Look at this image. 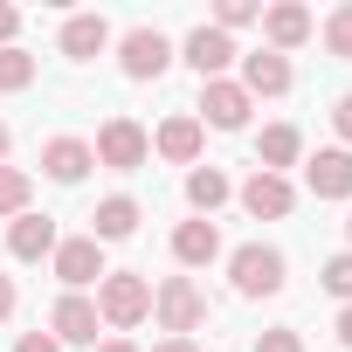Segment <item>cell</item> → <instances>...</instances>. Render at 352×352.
Listing matches in <instances>:
<instances>
[{"mask_svg": "<svg viewBox=\"0 0 352 352\" xmlns=\"http://www.w3.org/2000/svg\"><path fill=\"white\" fill-rule=\"evenodd\" d=\"M97 318L111 324V338L138 331V324L152 318V276H138V270H104V283H97Z\"/></svg>", "mask_w": 352, "mask_h": 352, "instance_id": "6da1fadb", "label": "cell"}, {"mask_svg": "<svg viewBox=\"0 0 352 352\" xmlns=\"http://www.w3.org/2000/svg\"><path fill=\"white\" fill-rule=\"evenodd\" d=\"M152 318H159L166 338H194V331L208 324V290H201L194 276H166V283L152 290Z\"/></svg>", "mask_w": 352, "mask_h": 352, "instance_id": "7a4b0ae2", "label": "cell"}, {"mask_svg": "<svg viewBox=\"0 0 352 352\" xmlns=\"http://www.w3.org/2000/svg\"><path fill=\"white\" fill-rule=\"evenodd\" d=\"M283 276H290L283 249H270V242H242V249H228V283H235V297H276Z\"/></svg>", "mask_w": 352, "mask_h": 352, "instance_id": "3957f363", "label": "cell"}, {"mask_svg": "<svg viewBox=\"0 0 352 352\" xmlns=\"http://www.w3.org/2000/svg\"><path fill=\"white\" fill-rule=\"evenodd\" d=\"M90 152H97V166H111V173H138V166L152 159V131H145L138 118H104L97 138H90Z\"/></svg>", "mask_w": 352, "mask_h": 352, "instance_id": "277c9868", "label": "cell"}, {"mask_svg": "<svg viewBox=\"0 0 352 352\" xmlns=\"http://www.w3.org/2000/svg\"><path fill=\"white\" fill-rule=\"evenodd\" d=\"M118 69H124L131 83H152V76L173 69V42H166L159 28H124V35H118Z\"/></svg>", "mask_w": 352, "mask_h": 352, "instance_id": "5b68a950", "label": "cell"}, {"mask_svg": "<svg viewBox=\"0 0 352 352\" xmlns=\"http://www.w3.org/2000/svg\"><path fill=\"white\" fill-rule=\"evenodd\" d=\"M173 56H180V63H187L201 83H214V76H228V63H242L235 35H221V28H208V21H201V28H194L180 49H173Z\"/></svg>", "mask_w": 352, "mask_h": 352, "instance_id": "8992f818", "label": "cell"}, {"mask_svg": "<svg viewBox=\"0 0 352 352\" xmlns=\"http://www.w3.org/2000/svg\"><path fill=\"white\" fill-rule=\"evenodd\" d=\"M249 111H256V97L235 83V76H214V83H201V124H214V131H249Z\"/></svg>", "mask_w": 352, "mask_h": 352, "instance_id": "52a82bcc", "label": "cell"}, {"mask_svg": "<svg viewBox=\"0 0 352 352\" xmlns=\"http://www.w3.org/2000/svg\"><path fill=\"white\" fill-rule=\"evenodd\" d=\"M49 263H56V283H63V290H90V283H104V249H97L90 235H63Z\"/></svg>", "mask_w": 352, "mask_h": 352, "instance_id": "ba28073f", "label": "cell"}, {"mask_svg": "<svg viewBox=\"0 0 352 352\" xmlns=\"http://www.w3.org/2000/svg\"><path fill=\"white\" fill-rule=\"evenodd\" d=\"M97 297H83V290H63L56 297V311H49V338L56 345H97Z\"/></svg>", "mask_w": 352, "mask_h": 352, "instance_id": "9c48e42d", "label": "cell"}, {"mask_svg": "<svg viewBox=\"0 0 352 352\" xmlns=\"http://www.w3.org/2000/svg\"><path fill=\"white\" fill-rule=\"evenodd\" d=\"M304 187L311 201H352V152L345 145H324L304 159Z\"/></svg>", "mask_w": 352, "mask_h": 352, "instance_id": "30bf717a", "label": "cell"}, {"mask_svg": "<svg viewBox=\"0 0 352 352\" xmlns=\"http://www.w3.org/2000/svg\"><path fill=\"white\" fill-rule=\"evenodd\" d=\"M235 201H242V214H256V221H283V214L297 208V187L283 180V173H249V180L235 187Z\"/></svg>", "mask_w": 352, "mask_h": 352, "instance_id": "8fae6325", "label": "cell"}, {"mask_svg": "<svg viewBox=\"0 0 352 352\" xmlns=\"http://www.w3.org/2000/svg\"><path fill=\"white\" fill-rule=\"evenodd\" d=\"M311 35H318V21H311L304 0H276V8H263V49L290 56V49H304Z\"/></svg>", "mask_w": 352, "mask_h": 352, "instance_id": "7c38bea8", "label": "cell"}, {"mask_svg": "<svg viewBox=\"0 0 352 352\" xmlns=\"http://www.w3.org/2000/svg\"><path fill=\"white\" fill-rule=\"evenodd\" d=\"M201 145H208V124H201L194 111H173V118L152 131V152L173 159V166H201Z\"/></svg>", "mask_w": 352, "mask_h": 352, "instance_id": "4fadbf2b", "label": "cell"}, {"mask_svg": "<svg viewBox=\"0 0 352 352\" xmlns=\"http://www.w3.org/2000/svg\"><path fill=\"white\" fill-rule=\"evenodd\" d=\"M90 166H97L90 138H69V131H63V138L42 145V173H49L56 187H83V180H90Z\"/></svg>", "mask_w": 352, "mask_h": 352, "instance_id": "5bb4252c", "label": "cell"}, {"mask_svg": "<svg viewBox=\"0 0 352 352\" xmlns=\"http://www.w3.org/2000/svg\"><path fill=\"white\" fill-rule=\"evenodd\" d=\"M249 97H290V56H276V49H249L242 56V76H235Z\"/></svg>", "mask_w": 352, "mask_h": 352, "instance_id": "9a60e30c", "label": "cell"}, {"mask_svg": "<svg viewBox=\"0 0 352 352\" xmlns=\"http://www.w3.org/2000/svg\"><path fill=\"white\" fill-rule=\"evenodd\" d=\"M56 242H63V235H56V221H49V214H35V208L8 221V256H14V263H49V256H56Z\"/></svg>", "mask_w": 352, "mask_h": 352, "instance_id": "2e32d148", "label": "cell"}, {"mask_svg": "<svg viewBox=\"0 0 352 352\" xmlns=\"http://www.w3.org/2000/svg\"><path fill=\"white\" fill-rule=\"evenodd\" d=\"M173 263H180V270H208V263H221V228L214 221H180V228H173Z\"/></svg>", "mask_w": 352, "mask_h": 352, "instance_id": "e0dca14e", "label": "cell"}, {"mask_svg": "<svg viewBox=\"0 0 352 352\" xmlns=\"http://www.w3.org/2000/svg\"><path fill=\"white\" fill-rule=\"evenodd\" d=\"M56 42H63V56H69V63H97V56L111 49V21H104V14H69Z\"/></svg>", "mask_w": 352, "mask_h": 352, "instance_id": "ac0fdd59", "label": "cell"}, {"mask_svg": "<svg viewBox=\"0 0 352 352\" xmlns=\"http://www.w3.org/2000/svg\"><path fill=\"white\" fill-rule=\"evenodd\" d=\"M138 214H145V208H138L131 194L97 201V214H90V242H97V249H104V242H131V235H138Z\"/></svg>", "mask_w": 352, "mask_h": 352, "instance_id": "d6986e66", "label": "cell"}, {"mask_svg": "<svg viewBox=\"0 0 352 352\" xmlns=\"http://www.w3.org/2000/svg\"><path fill=\"white\" fill-rule=\"evenodd\" d=\"M283 166H304V131H297V124H263V138H256V173H283Z\"/></svg>", "mask_w": 352, "mask_h": 352, "instance_id": "ffe728a7", "label": "cell"}, {"mask_svg": "<svg viewBox=\"0 0 352 352\" xmlns=\"http://www.w3.org/2000/svg\"><path fill=\"white\" fill-rule=\"evenodd\" d=\"M228 201H235V180H228L221 166H194L187 173V208L201 221H214V208H228Z\"/></svg>", "mask_w": 352, "mask_h": 352, "instance_id": "44dd1931", "label": "cell"}, {"mask_svg": "<svg viewBox=\"0 0 352 352\" xmlns=\"http://www.w3.org/2000/svg\"><path fill=\"white\" fill-rule=\"evenodd\" d=\"M28 201H35V173H21V166H0V214H28Z\"/></svg>", "mask_w": 352, "mask_h": 352, "instance_id": "7402d4cb", "label": "cell"}, {"mask_svg": "<svg viewBox=\"0 0 352 352\" xmlns=\"http://www.w3.org/2000/svg\"><path fill=\"white\" fill-rule=\"evenodd\" d=\"M35 83V56L14 42V49H0V90H28Z\"/></svg>", "mask_w": 352, "mask_h": 352, "instance_id": "603a6c76", "label": "cell"}, {"mask_svg": "<svg viewBox=\"0 0 352 352\" xmlns=\"http://www.w3.org/2000/svg\"><path fill=\"white\" fill-rule=\"evenodd\" d=\"M318 283H324V297H338V304H352V249H338L324 270H318Z\"/></svg>", "mask_w": 352, "mask_h": 352, "instance_id": "cb8c5ba5", "label": "cell"}, {"mask_svg": "<svg viewBox=\"0 0 352 352\" xmlns=\"http://www.w3.org/2000/svg\"><path fill=\"white\" fill-rule=\"evenodd\" d=\"M249 21H263V8H256V0H221V8H214V21H208V28H221V35H235V28H249Z\"/></svg>", "mask_w": 352, "mask_h": 352, "instance_id": "d4e9b609", "label": "cell"}, {"mask_svg": "<svg viewBox=\"0 0 352 352\" xmlns=\"http://www.w3.org/2000/svg\"><path fill=\"white\" fill-rule=\"evenodd\" d=\"M324 49L352 63V8H331V21H324Z\"/></svg>", "mask_w": 352, "mask_h": 352, "instance_id": "484cf974", "label": "cell"}, {"mask_svg": "<svg viewBox=\"0 0 352 352\" xmlns=\"http://www.w3.org/2000/svg\"><path fill=\"white\" fill-rule=\"evenodd\" d=\"M256 352H304V331L297 324H270V331H256Z\"/></svg>", "mask_w": 352, "mask_h": 352, "instance_id": "4316f807", "label": "cell"}, {"mask_svg": "<svg viewBox=\"0 0 352 352\" xmlns=\"http://www.w3.org/2000/svg\"><path fill=\"white\" fill-rule=\"evenodd\" d=\"M331 131H338V145L352 152V90H345V97L331 104Z\"/></svg>", "mask_w": 352, "mask_h": 352, "instance_id": "83f0119b", "label": "cell"}, {"mask_svg": "<svg viewBox=\"0 0 352 352\" xmlns=\"http://www.w3.org/2000/svg\"><path fill=\"white\" fill-rule=\"evenodd\" d=\"M14 35H21V8H8V0H0V49H14Z\"/></svg>", "mask_w": 352, "mask_h": 352, "instance_id": "f1b7e54d", "label": "cell"}, {"mask_svg": "<svg viewBox=\"0 0 352 352\" xmlns=\"http://www.w3.org/2000/svg\"><path fill=\"white\" fill-rule=\"evenodd\" d=\"M14 352H63V345H56L49 331H21V338H14Z\"/></svg>", "mask_w": 352, "mask_h": 352, "instance_id": "f546056e", "label": "cell"}, {"mask_svg": "<svg viewBox=\"0 0 352 352\" xmlns=\"http://www.w3.org/2000/svg\"><path fill=\"white\" fill-rule=\"evenodd\" d=\"M14 304H21V290H14V276H8V270H0V324L14 318Z\"/></svg>", "mask_w": 352, "mask_h": 352, "instance_id": "4dcf8cb0", "label": "cell"}, {"mask_svg": "<svg viewBox=\"0 0 352 352\" xmlns=\"http://www.w3.org/2000/svg\"><path fill=\"white\" fill-rule=\"evenodd\" d=\"M338 345L352 352V304H338Z\"/></svg>", "mask_w": 352, "mask_h": 352, "instance_id": "1f68e13d", "label": "cell"}, {"mask_svg": "<svg viewBox=\"0 0 352 352\" xmlns=\"http://www.w3.org/2000/svg\"><path fill=\"white\" fill-rule=\"evenodd\" d=\"M152 352H201V345H194V338H159Z\"/></svg>", "mask_w": 352, "mask_h": 352, "instance_id": "d6a6232c", "label": "cell"}, {"mask_svg": "<svg viewBox=\"0 0 352 352\" xmlns=\"http://www.w3.org/2000/svg\"><path fill=\"white\" fill-rule=\"evenodd\" d=\"M90 352H138V345H131V338H97Z\"/></svg>", "mask_w": 352, "mask_h": 352, "instance_id": "836d02e7", "label": "cell"}, {"mask_svg": "<svg viewBox=\"0 0 352 352\" xmlns=\"http://www.w3.org/2000/svg\"><path fill=\"white\" fill-rule=\"evenodd\" d=\"M8 145H14V131H8V124H0V166H8Z\"/></svg>", "mask_w": 352, "mask_h": 352, "instance_id": "e575fe53", "label": "cell"}, {"mask_svg": "<svg viewBox=\"0 0 352 352\" xmlns=\"http://www.w3.org/2000/svg\"><path fill=\"white\" fill-rule=\"evenodd\" d=\"M345 249H352V214H345Z\"/></svg>", "mask_w": 352, "mask_h": 352, "instance_id": "d590c367", "label": "cell"}]
</instances>
